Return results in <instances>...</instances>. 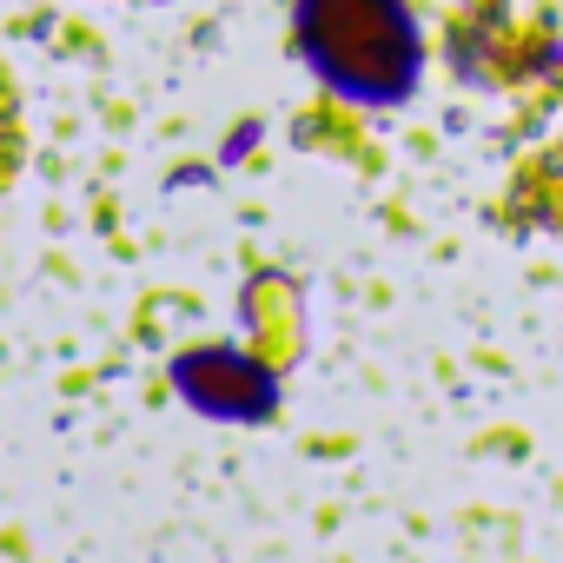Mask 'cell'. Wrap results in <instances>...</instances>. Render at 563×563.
Instances as JSON below:
<instances>
[{
    "mask_svg": "<svg viewBox=\"0 0 563 563\" xmlns=\"http://www.w3.org/2000/svg\"><path fill=\"white\" fill-rule=\"evenodd\" d=\"M173 385L192 411L206 418H225V424H265L272 405H278V385L258 358L232 352V345H199V352H179L173 358Z\"/></svg>",
    "mask_w": 563,
    "mask_h": 563,
    "instance_id": "7a4b0ae2",
    "label": "cell"
},
{
    "mask_svg": "<svg viewBox=\"0 0 563 563\" xmlns=\"http://www.w3.org/2000/svg\"><path fill=\"white\" fill-rule=\"evenodd\" d=\"M292 47L325 93L385 113L424 80V34L411 0H292Z\"/></svg>",
    "mask_w": 563,
    "mask_h": 563,
    "instance_id": "6da1fadb",
    "label": "cell"
}]
</instances>
